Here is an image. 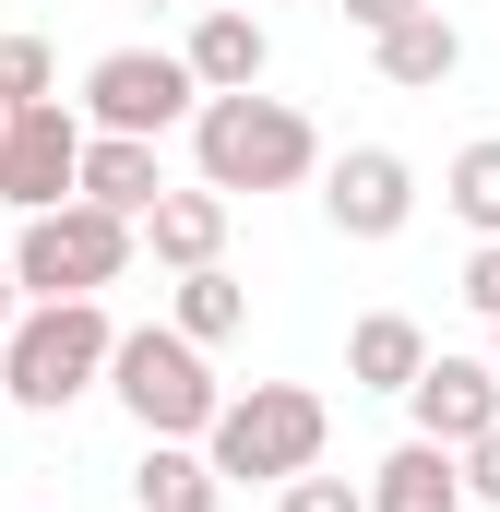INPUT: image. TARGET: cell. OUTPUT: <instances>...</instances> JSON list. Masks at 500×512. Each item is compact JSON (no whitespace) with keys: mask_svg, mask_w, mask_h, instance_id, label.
Here are the masks:
<instances>
[{"mask_svg":"<svg viewBox=\"0 0 500 512\" xmlns=\"http://www.w3.org/2000/svg\"><path fill=\"white\" fill-rule=\"evenodd\" d=\"M179 60L203 72V96H262V72H274V24H262L250 0H215V12H191Z\"/></svg>","mask_w":500,"mask_h":512,"instance_id":"10","label":"cell"},{"mask_svg":"<svg viewBox=\"0 0 500 512\" xmlns=\"http://www.w3.org/2000/svg\"><path fill=\"white\" fill-rule=\"evenodd\" d=\"M12 120H24V96H12V72H0V131H12Z\"/></svg>","mask_w":500,"mask_h":512,"instance_id":"24","label":"cell"},{"mask_svg":"<svg viewBox=\"0 0 500 512\" xmlns=\"http://www.w3.org/2000/svg\"><path fill=\"white\" fill-rule=\"evenodd\" d=\"M441 203H453V215H465L477 239H500V131H477V143H465V155L441 167Z\"/></svg>","mask_w":500,"mask_h":512,"instance_id":"18","label":"cell"},{"mask_svg":"<svg viewBox=\"0 0 500 512\" xmlns=\"http://www.w3.org/2000/svg\"><path fill=\"white\" fill-rule=\"evenodd\" d=\"M0 417H12V393H0Z\"/></svg>","mask_w":500,"mask_h":512,"instance_id":"27","label":"cell"},{"mask_svg":"<svg viewBox=\"0 0 500 512\" xmlns=\"http://www.w3.org/2000/svg\"><path fill=\"white\" fill-rule=\"evenodd\" d=\"M84 120L167 143V131L203 120V72H191L179 48H108V60H84Z\"/></svg>","mask_w":500,"mask_h":512,"instance_id":"6","label":"cell"},{"mask_svg":"<svg viewBox=\"0 0 500 512\" xmlns=\"http://www.w3.org/2000/svg\"><path fill=\"white\" fill-rule=\"evenodd\" d=\"M12 322H24V274H12V251H0V346H12Z\"/></svg>","mask_w":500,"mask_h":512,"instance_id":"23","label":"cell"},{"mask_svg":"<svg viewBox=\"0 0 500 512\" xmlns=\"http://www.w3.org/2000/svg\"><path fill=\"white\" fill-rule=\"evenodd\" d=\"M215 453L203 441H143V465H131V512H215Z\"/></svg>","mask_w":500,"mask_h":512,"instance_id":"16","label":"cell"},{"mask_svg":"<svg viewBox=\"0 0 500 512\" xmlns=\"http://www.w3.org/2000/svg\"><path fill=\"white\" fill-rule=\"evenodd\" d=\"M84 143H96V120H84V108L36 96L24 120L0 131V203H12V215H48V203H72V191H84Z\"/></svg>","mask_w":500,"mask_h":512,"instance_id":"7","label":"cell"},{"mask_svg":"<svg viewBox=\"0 0 500 512\" xmlns=\"http://www.w3.org/2000/svg\"><path fill=\"white\" fill-rule=\"evenodd\" d=\"M191 167L227 203L239 191H298V179H322V131H310V108H286V96H203Z\"/></svg>","mask_w":500,"mask_h":512,"instance_id":"1","label":"cell"},{"mask_svg":"<svg viewBox=\"0 0 500 512\" xmlns=\"http://www.w3.org/2000/svg\"><path fill=\"white\" fill-rule=\"evenodd\" d=\"M334 12H346L358 36H393V24H405V12H429V0H334Z\"/></svg>","mask_w":500,"mask_h":512,"instance_id":"21","label":"cell"},{"mask_svg":"<svg viewBox=\"0 0 500 512\" xmlns=\"http://www.w3.org/2000/svg\"><path fill=\"white\" fill-rule=\"evenodd\" d=\"M429 358H441V346L417 334V310H370V322L346 334V382H358V393H417Z\"/></svg>","mask_w":500,"mask_h":512,"instance_id":"15","label":"cell"},{"mask_svg":"<svg viewBox=\"0 0 500 512\" xmlns=\"http://www.w3.org/2000/svg\"><path fill=\"white\" fill-rule=\"evenodd\" d=\"M370 60H381V84H393V96H441V84L465 72V24L429 0V12H405L393 36H370Z\"/></svg>","mask_w":500,"mask_h":512,"instance_id":"12","label":"cell"},{"mask_svg":"<svg viewBox=\"0 0 500 512\" xmlns=\"http://www.w3.org/2000/svg\"><path fill=\"white\" fill-rule=\"evenodd\" d=\"M143 251V227L108 215V203H48V215H24V239H12V274H24V298H108Z\"/></svg>","mask_w":500,"mask_h":512,"instance_id":"5","label":"cell"},{"mask_svg":"<svg viewBox=\"0 0 500 512\" xmlns=\"http://www.w3.org/2000/svg\"><path fill=\"white\" fill-rule=\"evenodd\" d=\"M322 441H334V405L310 382H250V393H227V417L203 429V453H215V477H310L322 465Z\"/></svg>","mask_w":500,"mask_h":512,"instance_id":"4","label":"cell"},{"mask_svg":"<svg viewBox=\"0 0 500 512\" xmlns=\"http://www.w3.org/2000/svg\"><path fill=\"white\" fill-rule=\"evenodd\" d=\"M465 310L500 322V239H477V262H465Z\"/></svg>","mask_w":500,"mask_h":512,"instance_id":"20","label":"cell"},{"mask_svg":"<svg viewBox=\"0 0 500 512\" xmlns=\"http://www.w3.org/2000/svg\"><path fill=\"white\" fill-rule=\"evenodd\" d=\"M370 512H477V489H465V453H441V441H393L370 465Z\"/></svg>","mask_w":500,"mask_h":512,"instance_id":"11","label":"cell"},{"mask_svg":"<svg viewBox=\"0 0 500 512\" xmlns=\"http://www.w3.org/2000/svg\"><path fill=\"white\" fill-rule=\"evenodd\" d=\"M489 358H500V322H489Z\"/></svg>","mask_w":500,"mask_h":512,"instance_id":"26","label":"cell"},{"mask_svg":"<svg viewBox=\"0 0 500 512\" xmlns=\"http://www.w3.org/2000/svg\"><path fill=\"white\" fill-rule=\"evenodd\" d=\"M405 417H417V441H441V453L489 441L500 429V358H429L417 393H405Z\"/></svg>","mask_w":500,"mask_h":512,"instance_id":"9","label":"cell"},{"mask_svg":"<svg viewBox=\"0 0 500 512\" xmlns=\"http://www.w3.org/2000/svg\"><path fill=\"white\" fill-rule=\"evenodd\" d=\"M108 358H120L108 298H36L12 322V346H0V393L36 405V417H60V405H84V393L108 382Z\"/></svg>","mask_w":500,"mask_h":512,"instance_id":"2","label":"cell"},{"mask_svg":"<svg viewBox=\"0 0 500 512\" xmlns=\"http://www.w3.org/2000/svg\"><path fill=\"white\" fill-rule=\"evenodd\" d=\"M322 215H334V239H405V215H417V167H405L393 143L322 155Z\"/></svg>","mask_w":500,"mask_h":512,"instance_id":"8","label":"cell"},{"mask_svg":"<svg viewBox=\"0 0 500 512\" xmlns=\"http://www.w3.org/2000/svg\"><path fill=\"white\" fill-rule=\"evenodd\" d=\"M274 512H370V489H358V477H322V465H310V477H286V489H274Z\"/></svg>","mask_w":500,"mask_h":512,"instance_id":"19","label":"cell"},{"mask_svg":"<svg viewBox=\"0 0 500 512\" xmlns=\"http://www.w3.org/2000/svg\"><path fill=\"white\" fill-rule=\"evenodd\" d=\"M84 203H108V215L143 227V215L167 203V155H155L143 131H96V143H84Z\"/></svg>","mask_w":500,"mask_h":512,"instance_id":"14","label":"cell"},{"mask_svg":"<svg viewBox=\"0 0 500 512\" xmlns=\"http://www.w3.org/2000/svg\"><path fill=\"white\" fill-rule=\"evenodd\" d=\"M143 251L167 262V274H203V262H227V191H215V179L167 191V203L143 215Z\"/></svg>","mask_w":500,"mask_h":512,"instance_id":"13","label":"cell"},{"mask_svg":"<svg viewBox=\"0 0 500 512\" xmlns=\"http://www.w3.org/2000/svg\"><path fill=\"white\" fill-rule=\"evenodd\" d=\"M465 489L500 512V429H489V441H465Z\"/></svg>","mask_w":500,"mask_h":512,"instance_id":"22","label":"cell"},{"mask_svg":"<svg viewBox=\"0 0 500 512\" xmlns=\"http://www.w3.org/2000/svg\"><path fill=\"white\" fill-rule=\"evenodd\" d=\"M167 322H179L191 346H227V334H250V286L227 274V262H203V274H179V298H167Z\"/></svg>","mask_w":500,"mask_h":512,"instance_id":"17","label":"cell"},{"mask_svg":"<svg viewBox=\"0 0 500 512\" xmlns=\"http://www.w3.org/2000/svg\"><path fill=\"white\" fill-rule=\"evenodd\" d=\"M143 12H179V0H143Z\"/></svg>","mask_w":500,"mask_h":512,"instance_id":"25","label":"cell"},{"mask_svg":"<svg viewBox=\"0 0 500 512\" xmlns=\"http://www.w3.org/2000/svg\"><path fill=\"white\" fill-rule=\"evenodd\" d=\"M108 393H120V417L143 429V441H203V429L227 417V382L203 370V346H191L179 322H143V334H120Z\"/></svg>","mask_w":500,"mask_h":512,"instance_id":"3","label":"cell"}]
</instances>
